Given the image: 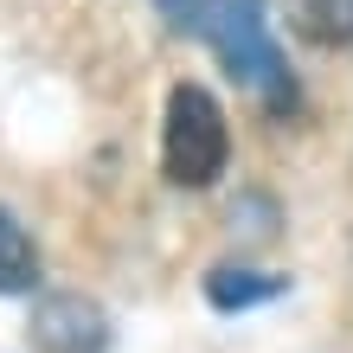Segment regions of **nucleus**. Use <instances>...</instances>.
<instances>
[{
  "label": "nucleus",
  "mask_w": 353,
  "mask_h": 353,
  "mask_svg": "<svg viewBox=\"0 0 353 353\" xmlns=\"http://www.w3.org/2000/svg\"><path fill=\"white\" fill-rule=\"evenodd\" d=\"M232 161V129H225L219 103L199 84H174L168 97V135H161V168L174 186H212Z\"/></svg>",
  "instance_id": "f257e3e1"
},
{
  "label": "nucleus",
  "mask_w": 353,
  "mask_h": 353,
  "mask_svg": "<svg viewBox=\"0 0 353 353\" xmlns=\"http://www.w3.org/2000/svg\"><path fill=\"white\" fill-rule=\"evenodd\" d=\"M205 32H212V46L225 52V65H232L238 84H251V90H263L276 103V110H289L296 84H289L283 58H276V46H270V32H263V0H212Z\"/></svg>",
  "instance_id": "f03ea898"
},
{
  "label": "nucleus",
  "mask_w": 353,
  "mask_h": 353,
  "mask_svg": "<svg viewBox=\"0 0 353 353\" xmlns=\"http://www.w3.org/2000/svg\"><path fill=\"white\" fill-rule=\"evenodd\" d=\"M32 341L46 347V353H103L110 321H103V308L90 296H52L32 315Z\"/></svg>",
  "instance_id": "7ed1b4c3"
},
{
  "label": "nucleus",
  "mask_w": 353,
  "mask_h": 353,
  "mask_svg": "<svg viewBox=\"0 0 353 353\" xmlns=\"http://www.w3.org/2000/svg\"><path fill=\"white\" fill-rule=\"evenodd\" d=\"M283 276H263V270H238V263H219L212 276H205V302L225 308V315H238V308H251V302H270V296H283Z\"/></svg>",
  "instance_id": "20e7f679"
},
{
  "label": "nucleus",
  "mask_w": 353,
  "mask_h": 353,
  "mask_svg": "<svg viewBox=\"0 0 353 353\" xmlns=\"http://www.w3.org/2000/svg\"><path fill=\"white\" fill-rule=\"evenodd\" d=\"M32 283H39V251H32V238L0 212V296H19V289H32Z\"/></svg>",
  "instance_id": "39448f33"
},
{
  "label": "nucleus",
  "mask_w": 353,
  "mask_h": 353,
  "mask_svg": "<svg viewBox=\"0 0 353 353\" xmlns=\"http://www.w3.org/2000/svg\"><path fill=\"white\" fill-rule=\"evenodd\" d=\"M302 32L321 46H353V0H302Z\"/></svg>",
  "instance_id": "423d86ee"
},
{
  "label": "nucleus",
  "mask_w": 353,
  "mask_h": 353,
  "mask_svg": "<svg viewBox=\"0 0 353 353\" xmlns=\"http://www.w3.org/2000/svg\"><path fill=\"white\" fill-rule=\"evenodd\" d=\"M154 7L168 13L174 26H193V19H205V13H212V0H154Z\"/></svg>",
  "instance_id": "0eeeda50"
}]
</instances>
